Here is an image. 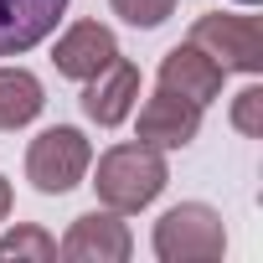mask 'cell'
<instances>
[{"mask_svg": "<svg viewBox=\"0 0 263 263\" xmlns=\"http://www.w3.org/2000/svg\"><path fill=\"white\" fill-rule=\"evenodd\" d=\"M237 6H258V0H237Z\"/></svg>", "mask_w": 263, "mask_h": 263, "instance_id": "obj_16", "label": "cell"}, {"mask_svg": "<svg viewBox=\"0 0 263 263\" xmlns=\"http://www.w3.org/2000/svg\"><path fill=\"white\" fill-rule=\"evenodd\" d=\"M196 129H201V108L165 88L155 98H145V108H140V140L155 150H186L196 140Z\"/></svg>", "mask_w": 263, "mask_h": 263, "instance_id": "obj_10", "label": "cell"}, {"mask_svg": "<svg viewBox=\"0 0 263 263\" xmlns=\"http://www.w3.org/2000/svg\"><path fill=\"white\" fill-rule=\"evenodd\" d=\"M191 42L217 57L227 72H263V21L258 16H196L191 26Z\"/></svg>", "mask_w": 263, "mask_h": 263, "instance_id": "obj_4", "label": "cell"}, {"mask_svg": "<svg viewBox=\"0 0 263 263\" xmlns=\"http://www.w3.org/2000/svg\"><path fill=\"white\" fill-rule=\"evenodd\" d=\"M67 0H0V57H21L57 31Z\"/></svg>", "mask_w": 263, "mask_h": 263, "instance_id": "obj_9", "label": "cell"}, {"mask_svg": "<svg viewBox=\"0 0 263 263\" xmlns=\"http://www.w3.org/2000/svg\"><path fill=\"white\" fill-rule=\"evenodd\" d=\"M114 57H119V42H114V31L98 26V21H72V26L57 36V47H52L57 72L72 78V83H88V78L103 72Z\"/></svg>", "mask_w": 263, "mask_h": 263, "instance_id": "obj_7", "label": "cell"}, {"mask_svg": "<svg viewBox=\"0 0 263 263\" xmlns=\"http://www.w3.org/2000/svg\"><path fill=\"white\" fill-rule=\"evenodd\" d=\"M171 181V165L155 145H114L98 155V171H93V191L108 212H140L150 206Z\"/></svg>", "mask_w": 263, "mask_h": 263, "instance_id": "obj_1", "label": "cell"}, {"mask_svg": "<svg viewBox=\"0 0 263 263\" xmlns=\"http://www.w3.org/2000/svg\"><path fill=\"white\" fill-rule=\"evenodd\" d=\"M135 98H140V67L124 62V57H114L103 72H93L83 83V114L93 124H103V129L124 124L129 108H135Z\"/></svg>", "mask_w": 263, "mask_h": 263, "instance_id": "obj_8", "label": "cell"}, {"mask_svg": "<svg viewBox=\"0 0 263 263\" xmlns=\"http://www.w3.org/2000/svg\"><path fill=\"white\" fill-rule=\"evenodd\" d=\"M57 253L72 258V263H124L129 253H135V237H129V227H124V212L103 206V212H83L67 227Z\"/></svg>", "mask_w": 263, "mask_h": 263, "instance_id": "obj_5", "label": "cell"}, {"mask_svg": "<svg viewBox=\"0 0 263 263\" xmlns=\"http://www.w3.org/2000/svg\"><path fill=\"white\" fill-rule=\"evenodd\" d=\"M88 165H93V145H88L83 129H72V124L42 129V135L31 140V150H26V181L42 196H67L72 186H83Z\"/></svg>", "mask_w": 263, "mask_h": 263, "instance_id": "obj_3", "label": "cell"}, {"mask_svg": "<svg viewBox=\"0 0 263 263\" xmlns=\"http://www.w3.org/2000/svg\"><path fill=\"white\" fill-rule=\"evenodd\" d=\"M6 212H11V181L0 176V222H6Z\"/></svg>", "mask_w": 263, "mask_h": 263, "instance_id": "obj_15", "label": "cell"}, {"mask_svg": "<svg viewBox=\"0 0 263 263\" xmlns=\"http://www.w3.org/2000/svg\"><path fill=\"white\" fill-rule=\"evenodd\" d=\"M11 258H16V263H26V258H31V263H52V258H57V237L26 222V227H16V232L0 237V263H11Z\"/></svg>", "mask_w": 263, "mask_h": 263, "instance_id": "obj_12", "label": "cell"}, {"mask_svg": "<svg viewBox=\"0 0 263 263\" xmlns=\"http://www.w3.org/2000/svg\"><path fill=\"white\" fill-rule=\"evenodd\" d=\"M222 83H227V67L217 57H206L196 42L171 47L160 57V88L176 93V98H191L196 108H206L212 98H222Z\"/></svg>", "mask_w": 263, "mask_h": 263, "instance_id": "obj_6", "label": "cell"}, {"mask_svg": "<svg viewBox=\"0 0 263 263\" xmlns=\"http://www.w3.org/2000/svg\"><path fill=\"white\" fill-rule=\"evenodd\" d=\"M47 93L36 83V72L26 67H0V129H21L42 114Z\"/></svg>", "mask_w": 263, "mask_h": 263, "instance_id": "obj_11", "label": "cell"}, {"mask_svg": "<svg viewBox=\"0 0 263 263\" xmlns=\"http://www.w3.org/2000/svg\"><path fill=\"white\" fill-rule=\"evenodd\" d=\"M222 253H227V227L206 201H181L155 222L160 263H217Z\"/></svg>", "mask_w": 263, "mask_h": 263, "instance_id": "obj_2", "label": "cell"}, {"mask_svg": "<svg viewBox=\"0 0 263 263\" xmlns=\"http://www.w3.org/2000/svg\"><path fill=\"white\" fill-rule=\"evenodd\" d=\"M232 124H237V135H253V140L263 135V88L258 83L232 98Z\"/></svg>", "mask_w": 263, "mask_h": 263, "instance_id": "obj_14", "label": "cell"}, {"mask_svg": "<svg viewBox=\"0 0 263 263\" xmlns=\"http://www.w3.org/2000/svg\"><path fill=\"white\" fill-rule=\"evenodd\" d=\"M114 16H124L129 26H140V31H155L171 11H176V0H108Z\"/></svg>", "mask_w": 263, "mask_h": 263, "instance_id": "obj_13", "label": "cell"}]
</instances>
